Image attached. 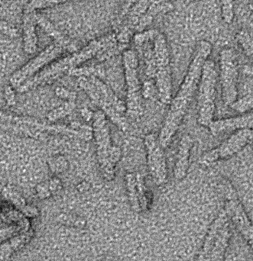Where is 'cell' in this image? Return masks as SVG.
Returning a JSON list of instances; mask_svg holds the SVG:
<instances>
[{
	"label": "cell",
	"instance_id": "obj_1",
	"mask_svg": "<svg viewBox=\"0 0 253 261\" xmlns=\"http://www.w3.org/2000/svg\"><path fill=\"white\" fill-rule=\"evenodd\" d=\"M211 51L212 45L207 41H200L194 50L186 76L175 96L170 102L169 110L158 136L159 144L164 149L170 145L186 116L198 87L202 67Z\"/></svg>",
	"mask_w": 253,
	"mask_h": 261
},
{
	"label": "cell",
	"instance_id": "obj_2",
	"mask_svg": "<svg viewBox=\"0 0 253 261\" xmlns=\"http://www.w3.org/2000/svg\"><path fill=\"white\" fill-rule=\"evenodd\" d=\"M78 84L90 99L100 108V111L121 130L128 129L127 107L104 81L95 76H80Z\"/></svg>",
	"mask_w": 253,
	"mask_h": 261
},
{
	"label": "cell",
	"instance_id": "obj_3",
	"mask_svg": "<svg viewBox=\"0 0 253 261\" xmlns=\"http://www.w3.org/2000/svg\"><path fill=\"white\" fill-rule=\"evenodd\" d=\"M92 132L96 156L103 176L107 180L114 179L116 166L122 156L121 149L112 143L110 125L105 114L98 110L93 115Z\"/></svg>",
	"mask_w": 253,
	"mask_h": 261
},
{
	"label": "cell",
	"instance_id": "obj_4",
	"mask_svg": "<svg viewBox=\"0 0 253 261\" xmlns=\"http://www.w3.org/2000/svg\"><path fill=\"white\" fill-rule=\"evenodd\" d=\"M117 44L116 34H110L107 36L103 37L99 39L90 42L84 48L70 56L62 58L46 68L42 69L37 74L38 81L41 84L48 83L49 81L55 80V78L62 74L64 72H69L73 69L77 68L78 66L95 56H99L110 50L111 47Z\"/></svg>",
	"mask_w": 253,
	"mask_h": 261
},
{
	"label": "cell",
	"instance_id": "obj_5",
	"mask_svg": "<svg viewBox=\"0 0 253 261\" xmlns=\"http://www.w3.org/2000/svg\"><path fill=\"white\" fill-rule=\"evenodd\" d=\"M217 67L212 60H206L202 67L201 75L197 87V122L208 128L214 120L216 110L217 84Z\"/></svg>",
	"mask_w": 253,
	"mask_h": 261
},
{
	"label": "cell",
	"instance_id": "obj_6",
	"mask_svg": "<svg viewBox=\"0 0 253 261\" xmlns=\"http://www.w3.org/2000/svg\"><path fill=\"white\" fill-rule=\"evenodd\" d=\"M153 41L154 47L151 64L155 67L156 92L161 102L168 105L172 99V80L168 43L165 35L159 32Z\"/></svg>",
	"mask_w": 253,
	"mask_h": 261
},
{
	"label": "cell",
	"instance_id": "obj_7",
	"mask_svg": "<svg viewBox=\"0 0 253 261\" xmlns=\"http://www.w3.org/2000/svg\"><path fill=\"white\" fill-rule=\"evenodd\" d=\"M122 64L127 87V113L137 115L140 113L142 104V86L139 76V59L133 49L122 52Z\"/></svg>",
	"mask_w": 253,
	"mask_h": 261
},
{
	"label": "cell",
	"instance_id": "obj_8",
	"mask_svg": "<svg viewBox=\"0 0 253 261\" xmlns=\"http://www.w3.org/2000/svg\"><path fill=\"white\" fill-rule=\"evenodd\" d=\"M238 80L237 55L233 49H223L220 54V81L222 99L226 107H231L238 98Z\"/></svg>",
	"mask_w": 253,
	"mask_h": 261
},
{
	"label": "cell",
	"instance_id": "obj_9",
	"mask_svg": "<svg viewBox=\"0 0 253 261\" xmlns=\"http://www.w3.org/2000/svg\"><path fill=\"white\" fill-rule=\"evenodd\" d=\"M252 128L236 130L218 147L204 153L200 158V164L209 165L220 160L232 158L252 141Z\"/></svg>",
	"mask_w": 253,
	"mask_h": 261
},
{
	"label": "cell",
	"instance_id": "obj_10",
	"mask_svg": "<svg viewBox=\"0 0 253 261\" xmlns=\"http://www.w3.org/2000/svg\"><path fill=\"white\" fill-rule=\"evenodd\" d=\"M144 144L146 150L148 173L156 185H164L168 179V167L164 148L159 144L157 135H145Z\"/></svg>",
	"mask_w": 253,
	"mask_h": 261
},
{
	"label": "cell",
	"instance_id": "obj_11",
	"mask_svg": "<svg viewBox=\"0 0 253 261\" xmlns=\"http://www.w3.org/2000/svg\"><path fill=\"white\" fill-rule=\"evenodd\" d=\"M64 49V43L59 42L47 47L44 51L38 56L31 60L29 63L23 66L21 69L15 72L10 79L11 86L14 89L21 87L28 80L35 76L38 72L42 70L49 63L53 61L57 57L59 56Z\"/></svg>",
	"mask_w": 253,
	"mask_h": 261
},
{
	"label": "cell",
	"instance_id": "obj_12",
	"mask_svg": "<svg viewBox=\"0 0 253 261\" xmlns=\"http://www.w3.org/2000/svg\"><path fill=\"white\" fill-rule=\"evenodd\" d=\"M230 222L237 228L248 245L252 248L253 242V229L252 222L248 217L241 202L235 196L229 195L224 208Z\"/></svg>",
	"mask_w": 253,
	"mask_h": 261
},
{
	"label": "cell",
	"instance_id": "obj_13",
	"mask_svg": "<svg viewBox=\"0 0 253 261\" xmlns=\"http://www.w3.org/2000/svg\"><path fill=\"white\" fill-rule=\"evenodd\" d=\"M125 184L130 206L133 211L138 213L146 211L148 207V199L143 177L140 174L127 173L125 175Z\"/></svg>",
	"mask_w": 253,
	"mask_h": 261
},
{
	"label": "cell",
	"instance_id": "obj_14",
	"mask_svg": "<svg viewBox=\"0 0 253 261\" xmlns=\"http://www.w3.org/2000/svg\"><path fill=\"white\" fill-rule=\"evenodd\" d=\"M252 111L241 114L235 117L213 120L208 128L214 136L224 135L227 133H234L236 130L243 128H252Z\"/></svg>",
	"mask_w": 253,
	"mask_h": 261
},
{
	"label": "cell",
	"instance_id": "obj_15",
	"mask_svg": "<svg viewBox=\"0 0 253 261\" xmlns=\"http://www.w3.org/2000/svg\"><path fill=\"white\" fill-rule=\"evenodd\" d=\"M228 221H229V219H228L227 215H226L224 208H223L210 226L208 233L205 236L203 245H202L200 251L197 253L194 261L208 260V256L212 249L213 245H214L219 232Z\"/></svg>",
	"mask_w": 253,
	"mask_h": 261
},
{
	"label": "cell",
	"instance_id": "obj_16",
	"mask_svg": "<svg viewBox=\"0 0 253 261\" xmlns=\"http://www.w3.org/2000/svg\"><path fill=\"white\" fill-rule=\"evenodd\" d=\"M192 147L193 141L191 137L189 135L183 136L179 144V151L174 164V175L177 180H182L188 173Z\"/></svg>",
	"mask_w": 253,
	"mask_h": 261
},
{
	"label": "cell",
	"instance_id": "obj_17",
	"mask_svg": "<svg viewBox=\"0 0 253 261\" xmlns=\"http://www.w3.org/2000/svg\"><path fill=\"white\" fill-rule=\"evenodd\" d=\"M231 236L232 231L229 220L225 223L219 232L207 261H223L226 250L229 247Z\"/></svg>",
	"mask_w": 253,
	"mask_h": 261
},
{
	"label": "cell",
	"instance_id": "obj_18",
	"mask_svg": "<svg viewBox=\"0 0 253 261\" xmlns=\"http://www.w3.org/2000/svg\"><path fill=\"white\" fill-rule=\"evenodd\" d=\"M24 50L26 53L34 54L37 50V38L35 33L33 20L30 15L24 18Z\"/></svg>",
	"mask_w": 253,
	"mask_h": 261
},
{
	"label": "cell",
	"instance_id": "obj_19",
	"mask_svg": "<svg viewBox=\"0 0 253 261\" xmlns=\"http://www.w3.org/2000/svg\"><path fill=\"white\" fill-rule=\"evenodd\" d=\"M76 104L75 101H67L64 102L62 105L60 106L58 108L52 110L48 115H47V119L50 122H55L58 119H63L65 116H68L69 114L73 112L74 110Z\"/></svg>",
	"mask_w": 253,
	"mask_h": 261
},
{
	"label": "cell",
	"instance_id": "obj_20",
	"mask_svg": "<svg viewBox=\"0 0 253 261\" xmlns=\"http://www.w3.org/2000/svg\"><path fill=\"white\" fill-rule=\"evenodd\" d=\"M3 195L8 202H10V204H12L20 211L22 212L28 205L24 198L18 192L10 187L5 188L3 191Z\"/></svg>",
	"mask_w": 253,
	"mask_h": 261
},
{
	"label": "cell",
	"instance_id": "obj_21",
	"mask_svg": "<svg viewBox=\"0 0 253 261\" xmlns=\"http://www.w3.org/2000/svg\"><path fill=\"white\" fill-rule=\"evenodd\" d=\"M231 108L235 110L237 113L244 114L249 113L252 110L253 107V96L252 93L245 95L243 97L237 98V100L231 106Z\"/></svg>",
	"mask_w": 253,
	"mask_h": 261
},
{
	"label": "cell",
	"instance_id": "obj_22",
	"mask_svg": "<svg viewBox=\"0 0 253 261\" xmlns=\"http://www.w3.org/2000/svg\"><path fill=\"white\" fill-rule=\"evenodd\" d=\"M237 40L242 47L243 52L246 56L252 58L253 53L252 38L250 34L246 30H242L239 32L237 35Z\"/></svg>",
	"mask_w": 253,
	"mask_h": 261
},
{
	"label": "cell",
	"instance_id": "obj_23",
	"mask_svg": "<svg viewBox=\"0 0 253 261\" xmlns=\"http://www.w3.org/2000/svg\"><path fill=\"white\" fill-rule=\"evenodd\" d=\"M49 168L54 173H62L68 169V161L64 156H56L48 161Z\"/></svg>",
	"mask_w": 253,
	"mask_h": 261
},
{
	"label": "cell",
	"instance_id": "obj_24",
	"mask_svg": "<svg viewBox=\"0 0 253 261\" xmlns=\"http://www.w3.org/2000/svg\"><path fill=\"white\" fill-rule=\"evenodd\" d=\"M19 245V242L15 239L2 244L0 245V261H9L12 253Z\"/></svg>",
	"mask_w": 253,
	"mask_h": 261
},
{
	"label": "cell",
	"instance_id": "obj_25",
	"mask_svg": "<svg viewBox=\"0 0 253 261\" xmlns=\"http://www.w3.org/2000/svg\"><path fill=\"white\" fill-rule=\"evenodd\" d=\"M222 18L226 24H231L234 20V0H222Z\"/></svg>",
	"mask_w": 253,
	"mask_h": 261
},
{
	"label": "cell",
	"instance_id": "obj_26",
	"mask_svg": "<svg viewBox=\"0 0 253 261\" xmlns=\"http://www.w3.org/2000/svg\"><path fill=\"white\" fill-rule=\"evenodd\" d=\"M156 92V84L151 81H146L142 84V96L145 99L153 97Z\"/></svg>",
	"mask_w": 253,
	"mask_h": 261
},
{
	"label": "cell",
	"instance_id": "obj_27",
	"mask_svg": "<svg viewBox=\"0 0 253 261\" xmlns=\"http://www.w3.org/2000/svg\"><path fill=\"white\" fill-rule=\"evenodd\" d=\"M55 93H56V96L61 98V99H65L67 101L76 100V93L70 91V90H67L64 87H57L56 90H55Z\"/></svg>",
	"mask_w": 253,
	"mask_h": 261
},
{
	"label": "cell",
	"instance_id": "obj_28",
	"mask_svg": "<svg viewBox=\"0 0 253 261\" xmlns=\"http://www.w3.org/2000/svg\"><path fill=\"white\" fill-rule=\"evenodd\" d=\"M36 193L41 199H47L52 196L47 182H41L36 187Z\"/></svg>",
	"mask_w": 253,
	"mask_h": 261
},
{
	"label": "cell",
	"instance_id": "obj_29",
	"mask_svg": "<svg viewBox=\"0 0 253 261\" xmlns=\"http://www.w3.org/2000/svg\"><path fill=\"white\" fill-rule=\"evenodd\" d=\"M138 0H125L123 6H122V10H121L120 14H119V17L118 18L117 24H119L122 22L124 17H125L127 14H129V12L131 10L132 8H133V6H134L135 3Z\"/></svg>",
	"mask_w": 253,
	"mask_h": 261
},
{
	"label": "cell",
	"instance_id": "obj_30",
	"mask_svg": "<svg viewBox=\"0 0 253 261\" xmlns=\"http://www.w3.org/2000/svg\"><path fill=\"white\" fill-rule=\"evenodd\" d=\"M5 98L6 103L9 107H12L15 103V91L12 86H6L5 88Z\"/></svg>",
	"mask_w": 253,
	"mask_h": 261
},
{
	"label": "cell",
	"instance_id": "obj_31",
	"mask_svg": "<svg viewBox=\"0 0 253 261\" xmlns=\"http://www.w3.org/2000/svg\"><path fill=\"white\" fill-rule=\"evenodd\" d=\"M47 185H48L49 190H50L52 194L59 191L61 187H62L61 181L60 180L59 178L55 177V176L52 177V179L47 182Z\"/></svg>",
	"mask_w": 253,
	"mask_h": 261
},
{
	"label": "cell",
	"instance_id": "obj_32",
	"mask_svg": "<svg viewBox=\"0 0 253 261\" xmlns=\"http://www.w3.org/2000/svg\"><path fill=\"white\" fill-rule=\"evenodd\" d=\"M63 0H32L30 4L29 5V11H32V9H35V8L40 7V6H42V5L47 4V3H57V2H61Z\"/></svg>",
	"mask_w": 253,
	"mask_h": 261
},
{
	"label": "cell",
	"instance_id": "obj_33",
	"mask_svg": "<svg viewBox=\"0 0 253 261\" xmlns=\"http://www.w3.org/2000/svg\"><path fill=\"white\" fill-rule=\"evenodd\" d=\"M81 114L83 119H84L86 122H90V121L93 119L94 113H93V112L89 110V109L84 108L81 110Z\"/></svg>",
	"mask_w": 253,
	"mask_h": 261
}]
</instances>
